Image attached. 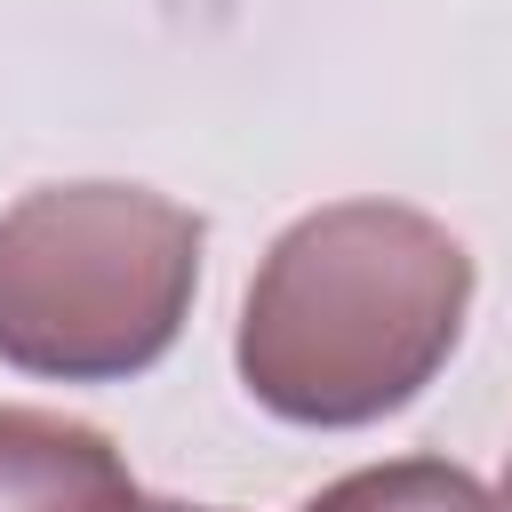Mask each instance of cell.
Instances as JSON below:
<instances>
[{
    "mask_svg": "<svg viewBox=\"0 0 512 512\" xmlns=\"http://www.w3.org/2000/svg\"><path fill=\"white\" fill-rule=\"evenodd\" d=\"M304 512H496V496L448 456H392V464L328 480Z\"/></svg>",
    "mask_w": 512,
    "mask_h": 512,
    "instance_id": "277c9868",
    "label": "cell"
},
{
    "mask_svg": "<svg viewBox=\"0 0 512 512\" xmlns=\"http://www.w3.org/2000/svg\"><path fill=\"white\" fill-rule=\"evenodd\" d=\"M136 512H216V504H168V496H160V504H136Z\"/></svg>",
    "mask_w": 512,
    "mask_h": 512,
    "instance_id": "5b68a950",
    "label": "cell"
},
{
    "mask_svg": "<svg viewBox=\"0 0 512 512\" xmlns=\"http://www.w3.org/2000/svg\"><path fill=\"white\" fill-rule=\"evenodd\" d=\"M472 304L464 240L400 200L296 216L240 304V384L280 424L352 432L408 408L456 352Z\"/></svg>",
    "mask_w": 512,
    "mask_h": 512,
    "instance_id": "6da1fadb",
    "label": "cell"
},
{
    "mask_svg": "<svg viewBox=\"0 0 512 512\" xmlns=\"http://www.w3.org/2000/svg\"><path fill=\"white\" fill-rule=\"evenodd\" d=\"M120 448L56 408H0V512H136Z\"/></svg>",
    "mask_w": 512,
    "mask_h": 512,
    "instance_id": "3957f363",
    "label": "cell"
},
{
    "mask_svg": "<svg viewBox=\"0 0 512 512\" xmlns=\"http://www.w3.org/2000/svg\"><path fill=\"white\" fill-rule=\"evenodd\" d=\"M208 224L152 184H40L0 216V360L56 384L144 376L200 288Z\"/></svg>",
    "mask_w": 512,
    "mask_h": 512,
    "instance_id": "7a4b0ae2",
    "label": "cell"
},
{
    "mask_svg": "<svg viewBox=\"0 0 512 512\" xmlns=\"http://www.w3.org/2000/svg\"><path fill=\"white\" fill-rule=\"evenodd\" d=\"M496 512H512V464H504V496H496Z\"/></svg>",
    "mask_w": 512,
    "mask_h": 512,
    "instance_id": "8992f818",
    "label": "cell"
}]
</instances>
